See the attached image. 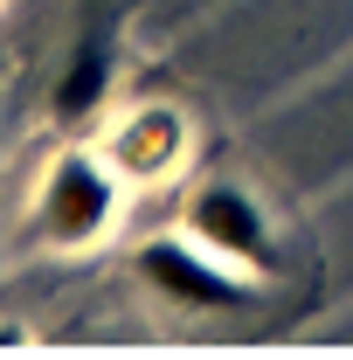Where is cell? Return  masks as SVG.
<instances>
[{
	"label": "cell",
	"instance_id": "1",
	"mask_svg": "<svg viewBox=\"0 0 353 360\" xmlns=\"http://www.w3.org/2000/svg\"><path fill=\"white\" fill-rule=\"evenodd\" d=\"M118 201H125V180L111 174L104 153H56L35 187V236L49 250H90L97 236H111Z\"/></svg>",
	"mask_w": 353,
	"mask_h": 360
},
{
	"label": "cell",
	"instance_id": "2",
	"mask_svg": "<svg viewBox=\"0 0 353 360\" xmlns=\"http://www.w3.org/2000/svg\"><path fill=\"white\" fill-rule=\"evenodd\" d=\"M132 270H139V284H146L153 298H167L180 312H243V305H250V270L222 264L215 250H201L187 229L139 243Z\"/></svg>",
	"mask_w": 353,
	"mask_h": 360
},
{
	"label": "cell",
	"instance_id": "3",
	"mask_svg": "<svg viewBox=\"0 0 353 360\" xmlns=\"http://www.w3.org/2000/svg\"><path fill=\"white\" fill-rule=\"evenodd\" d=\"M180 229H187L201 250H215L222 264L250 270V277L277 270V243H270L264 208H257L243 187H229V180H208V187H194V194H187V215H180Z\"/></svg>",
	"mask_w": 353,
	"mask_h": 360
},
{
	"label": "cell",
	"instance_id": "4",
	"mask_svg": "<svg viewBox=\"0 0 353 360\" xmlns=\"http://www.w3.org/2000/svg\"><path fill=\"white\" fill-rule=\"evenodd\" d=\"M104 160H111V174L125 187L180 174V160H187V118L174 104H146V111H132L118 132L104 139Z\"/></svg>",
	"mask_w": 353,
	"mask_h": 360
},
{
	"label": "cell",
	"instance_id": "5",
	"mask_svg": "<svg viewBox=\"0 0 353 360\" xmlns=\"http://www.w3.org/2000/svg\"><path fill=\"white\" fill-rule=\"evenodd\" d=\"M104 97H111V42L90 28L84 42H77V56L63 63V84H56V118H63V125H84V118H97V111H104Z\"/></svg>",
	"mask_w": 353,
	"mask_h": 360
}]
</instances>
